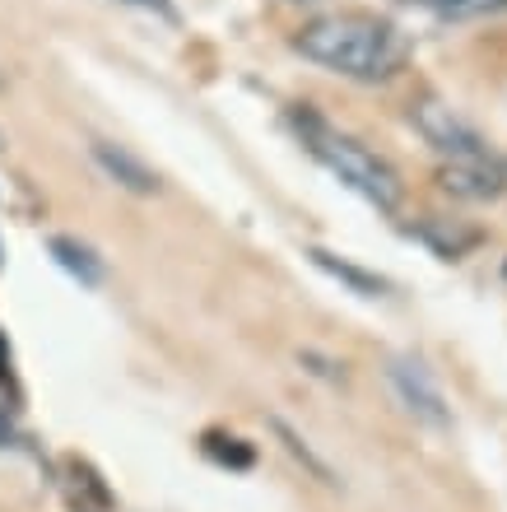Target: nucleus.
<instances>
[{
  "instance_id": "1",
  "label": "nucleus",
  "mask_w": 507,
  "mask_h": 512,
  "mask_svg": "<svg viewBox=\"0 0 507 512\" xmlns=\"http://www.w3.org/2000/svg\"><path fill=\"white\" fill-rule=\"evenodd\" d=\"M294 47L303 61L359 84H382L410 66V38L391 19H377L363 10L321 14V19L298 28Z\"/></svg>"
},
{
  "instance_id": "2",
  "label": "nucleus",
  "mask_w": 507,
  "mask_h": 512,
  "mask_svg": "<svg viewBox=\"0 0 507 512\" xmlns=\"http://www.w3.org/2000/svg\"><path fill=\"white\" fill-rule=\"evenodd\" d=\"M294 126H298V135H303L307 154L317 163H326L349 191H359L363 201L377 205L382 215H396V210H401V196H405L401 173H396L382 154H373V149L363 145V140H354V135L335 131L331 122H321L317 112H298Z\"/></svg>"
},
{
  "instance_id": "3",
  "label": "nucleus",
  "mask_w": 507,
  "mask_h": 512,
  "mask_svg": "<svg viewBox=\"0 0 507 512\" xmlns=\"http://www.w3.org/2000/svg\"><path fill=\"white\" fill-rule=\"evenodd\" d=\"M410 126L424 135L438 154H447V159H480V154H489L484 135L475 131L466 117H456V108H447L442 98H414Z\"/></svg>"
},
{
  "instance_id": "4",
  "label": "nucleus",
  "mask_w": 507,
  "mask_h": 512,
  "mask_svg": "<svg viewBox=\"0 0 507 512\" xmlns=\"http://www.w3.org/2000/svg\"><path fill=\"white\" fill-rule=\"evenodd\" d=\"M387 378H391V387H396L401 405L410 410L414 419H424V424H433V429H447V424H452V415H447V401H442L438 382H433V373H428L419 359H410V354L391 359Z\"/></svg>"
},
{
  "instance_id": "5",
  "label": "nucleus",
  "mask_w": 507,
  "mask_h": 512,
  "mask_svg": "<svg viewBox=\"0 0 507 512\" xmlns=\"http://www.w3.org/2000/svg\"><path fill=\"white\" fill-rule=\"evenodd\" d=\"M438 187L456 201H498L507 191V163L494 154L480 159H452L438 168Z\"/></svg>"
},
{
  "instance_id": "6",
  "label": "nucleus",
  "mask_w": 507,
  "mask_h": 512,
  "mask_svg": "<svg viewBox=\"0 0 507 512\" xmlns=\"http://www.w3.org/2000/svg\"><path fill=\"white\" fill-rule=\"evenodd\" d=\"M94 159H98V168L117 182V187L135 191V196H154V191H159V173H154L149 163L135 159L131 149L107 145V140H94Z\"/></svg>"
},
{
  "instance_id": "7",
  "label": "nucleus",
  "mask_w": 507,
  "mask_h": 512,
  "mask_svg": "<svg viewBox=\"0 0 507 512\" xmlns=\"http://www.w3.org/2000/svg\"><path fill=\"white\" fill-rule=\"evenodd\" d=\"M414 238L424 247H433L442 261H461L470 247H480V229H466V224L442 219V215H428L424 224H414Z\"/></svg>"
},
{
  "instance_id": "8",
  "label": "nucleus",
  "mask_w": 507,
  "mask_h": 512,
  "mask_svg": "<svg viewBox=\"0 0 507 512\" xmlns=\"http://www.w3.org/2000/svg\"><path fill=\"white\" fill-rule=\"evenodd\" d=\"M307 256H312V266L326 270V275H331V280H340L345 289H354L359 298H382V294H387V280H382V275H373V270L354 266V261H345V256L326 252V247H312Z\"/></svg>"
},
{
  "instance_id": "9",
  "label": "nucleus",
  "mask_w": 507,
  "mask_h": 512,
  "mask_svg": "<svg viewBox=\"0 0 507 512\" xmlns=\"http://www.w3.org/2000/svg\"><path fill=\"white\" fill-rule=\"evenodd\" d=\"M52 256H56V266L61 270H70L80 284H103V261H98L94 252L84 243H75V238H52Z\"/></svg>"
},
{
  "instance_id": "10",
  "label": "nucleus",
  "mask_w": 507,
  "mask_h": 512,
  "mask_svg": "<svg viewBox=\"0 0 507 512\" xmlns=\"http://www.w3.org/2000/svg\"><path fill=\"white\" fill-rule=\"evenodd\" d=\"M205 457L214 461V466H228V471H252V443H242V438H233V433H205L201 438Z\"/></svg>"
},
{
  "instance_id": "11",
  "label": "nucleus",
  "mask_w": 507,
  "mask_h": 512,
  "mask_svg": "<svg viewBox=\"0 0 507 512\" xmlns=\"http://www.w3.org/2000/svg\"><path fill=\"white\" fill-rule=\"evenodd\" d=\"M270 424H275V433H280V438H284V447H289V457H298V461H303V466H307V471H312V475H317L321 485H340V480H335V471H331V466H326V461L317 457V452H312V443H307L303 433H298V429H289L284 419H270Z\"/></svg>"
},
{
  "instance_id": "12",
  "label": "nucleus",
  "mask_w": 507,
  "mask_h": 512,
  "mask_svg": "<svg viewBox=\"0 0 507 512\" xmlns=\"http://www.w3.org/2000/svg\"><path fill=\"white\" fill-rule=\"evenodd\" d=\"M424 10L442 14V19H484V14H503L507 0H414Z\"/></svg>"
},
{
  "instance_id": "13",
  "label": "nucleus",
  "mask_w": 507,
  "mask_h": 512,
  "mask_svg": "<svg viewBox=\"0 0 507 512\" xmlns=\"http://www.w3.org/2000/svg\"><path fill=\"white\" fill-rule=\"evenodd\" d=\"M0 382H10V340L0 331Z\"/></svg>"
},
{
  "instance_id": "14",
  "label": "nucleus",
  "mask_w": 507,
  "mask_h": 512,
  "mask_svg": "<svg viewBox=\"0 0 507 512\" xmlns=\"http://www.w3.org/2000/svg\"><path fill=\"white\" fill-rule=\"evenodd\" d=\"M131 5H159V0H131Z\"/></svg>"
},
{
  "instance_id": "15",
  "label": "nucleus",
  "mask_w": 507,
  "mask_h": 512,
  "mask_svg": "<svg viewBox=\"0 0 507 512\" xmlns=\"http://www.w3.org/2000/svg\"><path fill=\"white\" fill-rule=\"evenodd\" d=\"M0 145H5V140H0Z\"/></svg>"
}]
</instances>
